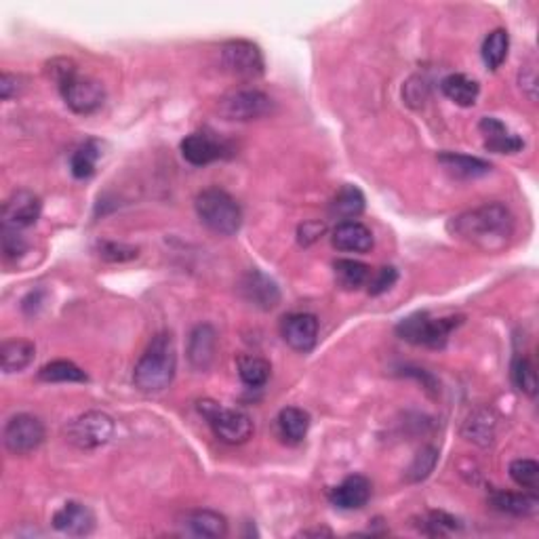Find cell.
I'll list each match as a JSON object with an SVG mask.
<instances>
[{
  "instance_id": "40",
  "label": "cell",
  "mask_w": 539,
  "mask_h": 539,
  "mask_svg": "<svg viewBox=\"0 0 539 539\" xmlns=\"http://www.w3.org/2000/svg\"><path fill=\"white\" fill-rule=\"evenodd\" d=\"M322 234H325V224H320V221H306V224L300 226L298 240L300 245L310 247L319 239H322Z\"/></svg>"
},
{
  "instance_id": "29",
  "label": "cell",
  "mask_w": 539,
  "mask_h": 539,
  "mask_svg": "<svg viewBox=\"0 0 539 539\" xmlns=\"http://www.w3.org/2000/svg\"><path fill=\"white\" fill-rule=\"evenodd\" d=\"M38 380L46 383H83L89 377L70 361H53L38 371Z\"/></svg>"
},
{
  "instance_id": "37",
  "label": "cell",
  "mask_w": 539,
  "mask_h": 539,
  "mask_svg": "<svg viewBox=\"0 0 539 539\" xmlns=\"http://www.w3.org/2000/svg\"><path fill=\"white\" fill-rule=\"evenodd\" d=\"M399 280V272H396V268L392 266H383L377 270L375 274H371V279L367 282L369 287V293L371 295H381L390 291V289L394 287V282Z\"/></svg>"
},
{
  "instance_id": "39",
  "label": "cell",
  "mask_w": 539,
  "mask_h": 539,
  "mask_svg": "<svg viewBox=\"0 0 539 539\" xmlns=\"http://www.w3.org/2000/svg\"><path fill=\"white\" fill-rule=\"evenodd\" d=\"M137 255V249L123 245V242H101L99 245V258H104L106 261H129Z\"/></svg>"
},
{
  "instance_id": "35",
  "label": "cell",
  "mask_w": 539,
  "mask_h": 539,
  "mask_svg": "<svg viewBox=\"0 0 539 539\" xmlns=\"http://www.w3.org/2000/svg\"><path fill=\"white\" fill-rule=\"evenodd\" d=\"M436 460H438V451L436 449L426 447L423 451H420V453H417V457L413 460V463H411V468H409L411 481H413V483L423 481V478H426L430 472L434 470Z\"/></svg>"
},
{
  "instance_id": "28",
  "label": "cell",
  "mask_w": 539,
  "mask_h": 539,
  "mask_svg": "<svg viewBox=\"0 0 539 539\" xmlns=\"http://www.w3.org/2000/svg\"><path fill=\"white\" fill-rule=\"evenodd\" d=\"M337 285L343 289H361L365 287L371 279V268L362 261L356 259H337L333 264Z\"/></svg>"
},
{
  "instance_id": "14",
  "label": "cell",
  "mask_w": 539,
  "mask_h": 539,
  "mask_svg": "<svg viewBox=\"0 0 539 539\" xmlns=\"http://www.w3.org/2000/svg\"><path fill=\"white\" fill-rule=\"evenodd\" d=\"M226 152V141L213 137L208 133H192L181 141V157L194 167L211 165L215 160L224 158Z\"/></svg>"
},
{
  "instance_id": "22",
  "label": "cell",
  "mask_w": 539,
  "mask_h": 539,
  "mask_svg": "<svg viewBox=\"0 0 539 539\" xmlns=\"http://www.w3.org/2000/svg\"><path fill=\"white\" fill-rule=\"evenodd\" d=\"M438 163H441L451 175L460 179H476L483 175L491 173V163L476 157H468V154H457V152H442L438 154Z\"/></svg>"
},
{
  "instance_id": "15",
  "label": "cell",
  "mask_w": 539,
  "mask_h": 539,
  "mask_svg": "<svg viewBox=\"0 0 539 539\" xmlns=\"http://www.w3.org/2000/svg\"><path fill=\"white\" fill-rule=\"evenodd\" d=\"M240 295L251 306L261 310H272L280 303V291L276 287V282L270 280L266 274L258 272V270H251V272L242 276Z\"/></svg>"
},
{
  "instance_id": "3",
  "label": "cell",
  "mask_w": 539,
  "mask_h": 539,
  "mask_svg": "<svg viewBox=\"0 0 539 539\" xmlns=\"http://www.w3.org/2000/svg\"><path fill=\"white\" fill-rule=\"evenodd\" d=\"M194 207H197L198 219L211 232L219 236H232L240 230L242 226L240 205L226 190H219V188L202 190L197 197Z\"/></svg>"
},
{
  "instance_id": "32",
  "label": "cell",
  "mask_w": 539,
  "mask_h": 539,
  "mask_svg": "<svg viewBox=\"0 0 539 539\" xmlns=\"http://www.w3.org/2000/svg\"><path fill=\"white\" fill-rule=\"evenodd\" d=\"M270 362L259 356H242L239 361V375L249 388H261L270 380Z\"/></svg>"
},
{
  "instance_id": "24",
  "label": "cell",
  "mask_w": 539,
  "mask_h": 539,
  "mask_svg": "<svg viewBox=\"0 0 539 539\" xmlns=\"http://www.w3.org/2000/svg\"><path fill=\"white\" fill-rule=\"evenodd\" d=\"M362 211H365V194L352 184L343 186L333 197L331 205H329V215L343 221L359 218Z\"/></svg>"
},
{
  "instance_id": "18",
  "label": "cell",
  "mask_w": 539,
  "mask_h": 539,
  "mask_svg": "<svg viewBox=\"0 0 539 539\" xmlns=\"http://www.w3.org/2000/svg\"><path fill=\"white\" fill-rule=\"evenodd\" d=\"M481 133L487 137L484 141V147L489 152H497V154H516L524 147V141L518 137V135L510 133L508 127H505L502 120H497L493 117H487L481 120Z\"/></svg>"
},
{
  "instance_id": "9",
  "label": "cell",
  "mask_w": 539,
  "mask_h": 539,
  "mask_svg": "<svg viewBox=\"0 0 539 539\" xmlns=\"http://www.w3.org/2000/svg\"><path fill=\"white\" fill-rule=\"evenodd\" d=\"M274 101L259 89H236L228 93L226 97L219 99L218 112L226 120H239V123H249L268 117L272 112Z\"/></svg>"
},
{
  "instance_id": "34",
  "label": "cell",
  "mask_w": 539,
  "mask_h": 539,
  "mask_svg": "<svg viewBox=\"0 0 539 539\" xmlns=\"http://www.w3.org/2000/svg\"><path fill=\"white\" fill-rule=\"evenodd\" d=\"M510 478L518 487L535 491L539 487V463L535 460H516L510 463Z\"/></svg>"
},
{
  "instance_id": "12",
  "label": "cell",
  "mask_w": 539,
  "mask_h": 539,
  "mask_svg": "<svg viewBox=\"0 0 539 539\" xmlns=\"http://www.w3.org/2000/svg\"><path fill=\"white\" fill-rule=\"evenodd\" d=\"M40 211H43V202L34 192L19 190L11 194L3 205V226L24 230L38 221Z\"/></svg>"
},
{
  "instance_id": "7",
  "label": "cell",
  "mask_w": 539,
  "mask_h": 539,
  "mask_svg": "<svg viewBox=\"0 0 539 539\" xmlns=\"http://www.w3.org/2000/svg\"><path fill=\"white\" fill-rule=\"evenodd\" d=\"M221 66L236 78L253 80L266 70L264 53L251 40H228L219 49Z\"/></svg>"
},
{
  "instance_id": "5",
  "label": "cell",
  "mask_w": 539,
  "mask_h": 539,
  "mask_svg": "<svg viewBox=\"0 0 539 539\" xmlns=\"http://www.w3.org/2000/svg\"><path fill=\"white\" fill-rule=\"evenodd\" d=\"M198 413L211 426L213 434L226 444H242L253 434V422L245 411L226 409L215 401H198Z\"/></svg>"
},
{
  "instance_id": "11",
  "label": "cell",
  "mask_w": 539,
  "mask_h": 539,
  "mask_svg": "<svg viewBox=\"0 0 539 539\" xmlns=\"http://www.w3.org/2000/svg\"><path fill=\"white\" fill-rule=\"evenodd\" d=\"M280 335L289 348L310 352L319 341V319L308 312L289 314L280 322Z\"/></svg>"
},
{
  "instance_id": "30",
  "label": "cell",
  "mask_w": 539,
  "mask_h": 539,
  "mask_svg": "<svg viewBox=\"0 0 539 539\" xmlns=\"http://www.w3.org/2000/svg\"><path fill=\"white\" fill-rule=\"evenodd\" d=\"M508 49H510L508 32L497 28L484 38L483 62L487 64L489 70H497V67H502V64L505 62V57H508Z\"/></svg>"
},
{
  "instance_id": "42",
  "label": "cell",
  "mask_w": 539,
  "mask_h": 539,
  "mask_svg": "<svg viewBox=\"0 0 539 539\" xmlns=\"http://www.w3.org/2000/svg\"><path fill=\"white\" fill-rule=\"evenodd\" d=\"M303 537L308 535H331V531L329 529H310V531H301Z\"/></svg>"
},
{
  "instance_id": "10",
  "label": "cell",
  "mask_w": 539,
  "mask_h": 539,
  "mask_svg": "<svg viewBox=\"0 0 539 539\" xmlns=\"http://www.w3.org/2000/svg\"><path fill=\"white\" fill-rule=\"evenodd\" d=\"M5 447L13 455H28L45 441V426L38 417L19 413L5 426Z\"/></svg>"
},
{
  "instance_id": "21",
  "label": "cell",
  "mask_w": 539,
  "mask_h": 539,
  "mask_svg": "<svg viewBox=\"0 0 539 539\" xmlns=\"http://www.w3.org/2000/svg\"><path fill=\"white\" fill-rule=\"evenodd\" d=\"M489 503L497 512L510 516H535L539 510V500L534 493H512V491H493L489 497Z\"/></svg>"
},
{
  "instance_id": "1",
  "label": "cell",
  "mask_w": 539,
  "mask_h": 539,
  "mask_svg": "<svg viewBox=\"0 0 539 539\" xmlns=\"http://www.w3.org/2000/svg\"><path fill=\"white\" fill-rule=\"evenodd\" d=\"M449 232L484 251H500L514 234V218L502 202H487L451 219Z\"/></svg>"
},
{
  "instance_id": "8",
  "label": "cell",
  "mask_w": 539,
  "mask_h": 539,
  "mask_svg": "<svg viewBox=\"0 0 539 539\" xmlns=\"http://www.w3.org/2000/svg\"><path fill=\"white\" fill-rule=\"evenodd\" d=\"M67 441L78 449H99L110 442L114 436V422L110 415L101 413V411H86L72 420L66 428Z\"/></svg>"
},
{
  "instance_id": "4",
  "label": "cell",
  "mask_w": 539,
  "mask_h": 539,
  "mask_svg": "<svg viewBox=\"0 0 539 539\" xmlns=\"http://www.w3.org/2000/svg\"><path fill=\"white\" fill-rule=\"evenodd\" d=\"M462 316H449V319H432L426 312L411 314L402 319L396 327L401 340L426 348H442L449 341L453 329L462 325Z\"/></svg>"
},
{
  "instance_id": "33",
  "label": "cell",
  "mask_w": 539,
  "mask_h": 539,
  "mask_svg": "<svg viewBox=\"0 0 539 539\" xmlns=\"http://www.w3.org/2000/svg\"><path fill=\"white\" fill-rule=\"evenodd\" d=\"M512 381L523 394L531 396V399L537 394V373L534 362L527 356H518L512 362Z\"/></svg>"
},
{
  "instance_id": "17",
  "label": "cell",
  "mask_w": 539,
  "mask_h": 539,
  "mask_svg": "<svg viewBox=\"0 0 539 539\" xmlns=\"http://www.w3.org/2000/svg\"><path fill=\"white\" fill-rule=\"evenodd\" d=\"M331 242L337 251L346 253H367L373 247V232L361 221H341L331 234Z\"/></svg>"
},
{
  "instance_id": "19",
  "label": "cell",
  "mask_w": 539,
  "mask_h": 539,
  "mask_svg": "<svg viewBox=\"0 0 539 539\" xmlns=\"http://www.w3.org/2000/svg\"><path fill=\"white\" fill-rule=\"evenodd\" d=\"M215 346H218V333L211 325H198L190 335L188 343V359L197 371H207L215 359Z\"/></svg>"
},
{
  "instance_id": "13",
  "label": "cell",
  "mask_w": 539,
  "mask_h": 539,
  "mask_svg": "<svg viewBox=\"0 0 539 539\" xmlns=\"http://www.w3.org/2000/svg\"><path fill=\"white\" fill-rule=\"evenodd\" d=\"M53 527L59 534L72 537H85L96 529V514L89 505L80 502H66L56 514H53Z\"/></svg>"
},
{
  "instance_id": "41",
  "label": "cell",
  "mask_w": 539,
  "mask_h": 539,
  "mask_svg": "<svg viewBox=\"0 0 539 539\" xmlns=\"http://www.w3.org/2000/svg\"><path fill=\"white\" fill-rule=\"evenodd\" d=\"M19 91V78L13 76V74L5 72L3 78H0V96H3V99H11L13 96H17Z\"/></svg>"
},
{
  "instance_id": "23",
  "label": "cell",
  "mask_w": 539,
  "mask_h": 539,
  "mask_svg": "<svg viewBox=\"0 0 539 539\" xmlns=\"http://www.w3.org/2000/svg\"><path fill=\"white\" fill-rule=\"evenodd\" d=\"M36 356V346L28 340H9L0 348V361L6 375L28 369Z\"/></svg>"
},
{
  "instance_id": "2",
  "label": "cell",
  "mask_w": 539,
  "mask_h": 539,
  "mask_svg": "<svg viewBox=\"0 0 539 539\" xmlns=\"http://www.w3.org/2000/svg\"><path fill=\"white\" fill-rule=\"evenodd\" d=\"M175 369H178V352L171 333H158L152 337L133 369V381L141 392L157 394L171 386Z\"/></svg>"
},
{
  "instance_id": "31",
  "label": "cell",
  "mask_w": 539,
  "mask_h": 539,
  "mask_svg": "<svg viewBox=\"0 0 539 539\" xmlns=\"http://www.w3.org/2000/svg\"><path fill=\"white\" fill-rule=\"evenodd\" d=\"M493 434H495V422L487 411H476V413H472L468 417V422L463 423V436H466L468 441L483 444V447H487V444L493 442Z\"/></svg>"
},
{
  "instance_id": "26",
  "label": "cell",
  "mask_w": 539,
  "mask_h": 539,
  "mask_svg": "<svg viewBox=\"0 0 539 539\" xmlns=\"http://www.w3.org/2000/svg\"><path fill=\"white\" fill-rule=\"evenodd\" d=\"M276 423H279L282 438H287L289 442H300L306 438L310 430V415L308 411L300 407H287L280 411Z\"/></svg>"
},
{
  "instance_id": "16",
  "label": "cell",
  "mask_w": 539,
  "mask_h": 539,
  "mask_svg": "<svg viewBox=\"0 0 539 539\" xmlns=\"http://www.w3.org/2000/svg\"><path fill=\"white\" fill-rule=\"evenodd\" d=\"M371 481L362 474H352L329 491V502L340 510H361L371 500Z\"/></svg>"
},
{
  "instance_id": "38",
  "label": "cell",
  "mask_w": 539,
  "mask_h": 539,
  "mask_svg": "<svg viewBox=\"0 0 539 539\" xmlns=\"http://www.w3.org/2000/svg\"><path fill=\"white\" fill-rule=\"evenodd\" d=\"M457 529H460V521L444 512H430L426 518V534L430 535H447Z\"/></svg>"
},
{
  "instance_id": "20",
  "label": "cell",
  "mask_w": 539,
  "mask_h": 539,
  "mask_svg": "<svg viewBox=\"0 0 539 539\" xmlns=\"http://www.w3.org/2000/svg\"><path fill=\"white\" fill-rule=\"evenodd\" d=\"M184 529L194 537L218 539L228 534V521L219 512L213 510H192L184 518Z\"/></svg>"
},
{
  "instance_id": "25",
  "label": "cell",
  "mask_w": 539,
  "mask_h": 539,
  "mask_svg": "<svg viewBox=\"0 0 539 539\" xmlns=\"http://www.w3.org/2000/svg\"><path fill=\"white\" fill-rule=\"evenodd\" d=\"M441 89L453 104L462 107L474 106L478 93H481V86H478L476 80H472L466 74H449L441 83Z\"/></svg>"
},
{
  "instance_id": "27",
  "label": "cell",
  "mask_w": 539,
  "mask_h": 539,
  "mask_svg": "<svg viewBox=\"0 0 539 539\" xmlns=\"http://www.w3.org/2000/svg\"><path fill=\"white\" fill-rule=\"evenodd\" d=\"M101 158V146L99 141L89 139L83 146H78L74 150L70 158V171L76 179H89L96 173L97 160Z\"/></svg>"
},
{
  "instance_id": "36",
  "label": "cell",
  "mask_w": 539,
  "mask_h": 539,
  "mask_svg": "<svg viewBox=\"0 0 539 539\" xmlns=\"http://www.w3.org/2000/svg\"><path fill=\"white\" fill-rule=\"evenodd\" d=\"M28 251V242L19 230L15 228H9V226H3V253L5 258L9 259H17L22 258V255Z\"/></svg>"
},
{
  "instance_id": "6",
  "label": "cell",
  "mask_w": 539,
  "mask_h": 539,
  "mask_svg": "<svg viewBox=\"0 0 539 539\" xmlns=\"http://www.w3.org/2000/svg\"><path fill=\"white\" fill-rule=\"evenodd\" d=\"M57 86L66 101V106L70 107L72 112L93 114L104 106V99H106L104 85L91 76H83V74L78 72V67L67 74L62 83H57Z\"/></svg>"
}]
</instances>
